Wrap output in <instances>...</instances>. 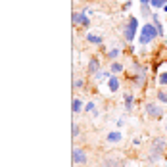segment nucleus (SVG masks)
<instances>
[{
    "label": "nucleus",
    "instance_id": "obj_14",
    "mask_svg": "<svg viewBox=\"0 0 167 167\" xmlns=\"http://www.w3.org/2000/svg\"><path fill=\"white\" fill-rule=\"evenodd\" d=\"M121 69H123V65H121V63H117V62H113V63H112V71H113V73H119Z\"/></svg>",
    "mask_w": 167,
    "mask_h": 167
},
{
    "label": "nucleus",
    "instance_id": "obj_3",
    "mask_svg": "<svg viewBox=\"0 0 167 167\" xmlns=\"http://www.w3.org/2000/svg\"><path fill=\"white\" fill-rule=\"evenodd\" d=\"M135 33H136V19L131 17V19H129V25H127V29H125L127 40H133V39H135Z\"/></svg>",
    "mask_w": 167,
    "mask_h": 167
},
{
    "label": "nucleus",
    "instance_id": "obj_20",
    "mask_svg": "<svg viewBox=\"0 0 167 167\" xmlns=\"http://www.w3.org/2000/svg\"><path fill=\"white\" fill-rule=\"evenodd\" d=\"M108 77V73H104V71H98V79L102 81V79H106Z\"/></svg>",
    "mask_w": 167,
    "mask_h": 167
},
{
    "label": "nucleus",
    "instance_id": "obj_1",
    "mask_svg": "<svg viewBox=\"0 0 167 167\" xmlns=\"http://www.w3.org/2000/svg\"><path fill=\"white\" fill-rule=\"evenodd\" d=\"M158 29H156V25H144L142 27V33H140V44H148V42H152L156 37H158Z\"/></svg>",
    "mask_w": 167,
    "mask_h": 167
},
{
    "label": "nucleus",
    "instance_id": "obj_5",
    "mask_svg": "<svg viewBox=\"0 0 167 167\" xmlns=\"http://www.w3.org/2000/svg\"><path fill=\"white\" fill-rule=\"evenodd\" d=\"M73 161L75 163H85L86 161V156H85V152L81 148H75L73 150Z\"/></svg>",
    "mask_w": 167,
    "mask_h": 167
},
{
    "label": "nucleus",
    "instance_id": "obj_8",
    "mask_svg": "<svg viewBox=\"0 0 167 167\" xmlns=\"http://www.w3.org/2000/svg\"><path fill=\"white\" fill-rule=\"evenodd\" d=\"M152 19H154V25H156V29H158V33L161 35V31H163V25H161V21H159V17L156 16V13H152Z\"/></svg>",
    "mask_w": 167,
    "mask_h": 167
},
{
    "label": "nucleus",
    "instance_id": "obj_6",
    "mask_svg": "<svg viewBox=\"0 0 167 167\" xmlns=\"http://www.w3.org/2000/svg\"><path fill=\"white\" fill-rule=\"evenodd\" d=\"M98 67H100V62L96 60V58H92L90 63H89V71L90 73H98Z\"/></svg>",
    "mask_w": 167,
    "mask_h": 167
},
{
    "label": "nucleus",
    "instance_id": "obj_25",
    "mask_svg": "<svg viewBox=\"0 0 167 167\" xmlns=\"http://www.w3.org/2000/svg\"><path fill=\"white\" fill-rule=\"evenodd\" d=\"M165 2H167V0H163V4H165Z\"/></svg>",
    "mask_w": 167,
    "mask_h": 167
},
{
    "label": "nucleus",
    "instance_id": "obj_16",
    "mask_svg": "<svg viewBox=\"0 0 167 167\" xmlns=\"http://www.w3.org/2000/svg\"><path fill=\"white\" fill-rule=\"evenodd\" d=\"M158 100L159 102H167V94L165 92H158Z\"/></svg>",
    "mask_w": 167,
    "mask_h": 167
},
{
    "label": "nucleus",
    "instance_id": "obj_12",
    "mask_svg": "<svg viewBox=\"0 0 167 167\" xmlns=\"http://www.w3.org/2000/svg\"><path fill=\"white\" fill-rule=\"evenodd\" d=\"M125 108L131 112V108H133V96L131 94H125Z\"/></svg>",
    "mask_w": 167,
    "mask_h": 167
},
{
    "label": "nucleus",
    "instance_id": "obj_11",
    "mask_svg": "<svg viewBox=\"0 0 167 167\" xmlns=\"http://www.w3.org/2000/svg\"><path fill=\"white\" fill-rule=\"evenodd\" d=\"M108 140L110 142H119L121 140V133H110L108 135Z\"/></svg>",
    "mask_w": 167,
    "mask_h": 167
},
{
    "label": "nucleus",
    "instance_id": "obj_24",
    "mask_svg": "<svg viewBox=\"0 0 167 167\" xmlns=\"http://www.w3.org/2000/svg\"><path fill=\"white\" fill-rule=\"evenodd\" d=\"M140 2H142V6H148V4H150V0H140Z\"/></svg>",
    "mask_w": 167,
    "mask_h": 167
},
{
    "label": "nucleus",
    "instance_id": "obj_23",
    "mask_svg": "<svg viewBox=\"0 0 167 167\" xmlns=\"http://www.w3.org/2000/svg\"><path fill=\"white\" fill-rule=\"evenodd\" d=\"M73 23H79V13H73Z\"/></svg>",
    "mask_w": 167,
    "mask_h": 167
},
{
    "label": "nucleus",
    "instance_id": "obj_9",
    "mask_svg": "<svg viewBox=\"0 0 167 167\" xmlns=\"http://www.w3.org/2000/svg\"><path fill=\"white\" fill-rule=\"evenodd\" d=\"M86 40H89V42H94V44H100V42H102V37H96V35L89 33V35H86Z\"/></svg>",
    "mask_w": 167,
    "mask_h": 167
},
{
    "label": "nucleus",
    "instance_id": "obj_19",
    "mask_svg": "<svg viewBox=\"0 0 167 167\" xmlns=\"http://www.w3.org/2000/svg\"><path fill=\"white\" fill-rule=\"evenodd\" d=\"M115 56H119V48H113V50H110V58H115Z\"/></svg>",
    "mask_w": 167,
    "mask_h": 167
},
{
    "label": "nucleus",
    "instance_id": "obj_10",
    "mask_svg": "<svg viewBox=\"0 0 167 167\" xmlns=\"http://www.w3.org/2000/svg\"><path fill=\"white\" fill-rule=\"evenodd\" d=\"M117 89H119V81H117L115 77H110V90H112V92H115Z\"/></svg>",
    "mask_w": 167,
    "mask_h": 167
},
{
    "label": "nucleus",
    "instance_id": "obj_15",
    "mask_svg": "<svg viewBox=\"0 0 167 167\" xmlns=\"http://www.w3.org/2000/svg\"><path fill=\"white\" fill-rule=\"evenodd\" d=\"M79 21H81L83 25H89V17H86L85 13H79Z\"/></svg>",
    "mask_w": 167,
    "mask_h": 167
},
{
    "label": "nucleus",
    "instance_id": "obj_17",
    "mask_svg": "<svg viewBox=\"0 0 167 167\" xmlns=\"http://www.w3.org/2000/svg\"><path fill=\"white\" fill-rule=\"evenodd\" d=\"M159 85H167V73H161V75H159Z\"/></svg>",
    "mask_w": 167,
    "mask_h": 167
},
{
    "label": "nucleus",
    "instance_id": "obj_4",
    "mask_svg": "<svg viewBox=\"0 0 167 167\" xmlns=\"http://www.w3.org/2000/svg\"><path fill=\"white\" fill-rule=\"evenodd\" d=\"M146 112L152 115V117H161V108H158L156 104H146Z\"/></svg>",
    "mask_w": 167,
    "mask_h": 167
},
{
    "label": "nucleus",
    "instance_id": "obj_22",
    "mask_svg": "<svg viewBox=\"0 0 167 167\" xmlns=\"http://www.w3.org/2000/svg\"><path fill=\"white\" fill-rule=\"evenodd\" d=\"M79 135V127L77 125H73V136H77Z\"/></svg>",
    "mask_w": 167,
    "mask_h": 167
},
{
    "label": "nucleus",
    "instance_id": "obj_18",
    "mask_svg": "<svg viewBox=\"0 0 167 167\" xmlns=\"http://www.w3.org/2000/svg\"><path fill=\"white\" fill-rule=\"evenodd\" d=\"M150 4H152V6H156V8H159V6L163 4V0H150Z\"/></svg>",
    "mask_w": 167,
    "mask_h": 167
},
{
    "label": "nucleus",
    "instance_id": "obj_2",
    "mask_svg": "<svg viewBox=\"0 0 167 167\" xmlns=\"http://www.w3.org/2000/svg\"><path fill=\"white\" fill-rule=\"evenodd\" d=\"M163 148H165V142H163L161 139H156L154 144H152V156H150L152 161H158V159H159V154L163 152Z\"/></svg>",
    "mask_w": 167,
    "mask_h": 167
},
{
    "label": "nucleus",
    "instance_id": "obj_21",
    "mask_svg": "<svg viewBox=\"0 0 167 167\" xmlns=\"http://www.w3.org/2000/svg\"><path fill=\"white\" fill-rule=\"evenodd\" d=\"M86 112H94V104H92V102L86 104Z\"/></svg>",
    "mask_w": 167,
    "mask_h": 167
},
{
    "label": "nucleus",
    "instance_id": "obj_7",
    "mask_svg": "<svg viewBox=\"0 0 167 167\" xmlns=\"http://www.w3.org/2000/svg\"><path fill=\"white\" fill-rule=\"evenodd\" d=\"M104 167H121V161H119V159H115V158H110V159H106Z\"/></svg>",
    "mask_w": 167,
    "mask_h": 167
},
{
    "label": "nucleus",
    "instance_id": "obj_13",
    "mask_svg": "<svg viewBox=\"0 0 167 167\" xmlns=\"http://www.w3.org/2000/svg\"><path fill=\"white\" fill-rule=\"evenodd\" d=\"M81 108H83V102H81L79 98H75V100H73V112H75V113L81 112Z\"/></svg>",
    "mask_w": 167,
    "mask_h": 167
}]
</instances>
